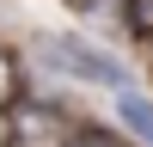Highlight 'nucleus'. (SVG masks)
Listing matches in <instances>:
<instances>
[{
    "label": "nucleus",
    "mask_w": 153,
    "mask_h": 147,
    "mask_svg": "<svg viewBox=\"0 0 153 147\" xmlns=\"http://www.w3.org/2000/svg\"><path fill=\"white\" fill-rule=\"evenodd\" d=\"M31 43H37L31 55L43 61L49 74H61V80L98 86V92H129V86H135V68L117 55V49L92 43V37H74V31H37Z\"/></svg>",
    "instance_id": "nucleus-1"
},
{
    "label": "nucleus",
    "mask_w": 153,
    "mask_h": 147,
    "mask_svg": "<svg viewBox=\"0 0 153 147\" xmlns=\"http://www.w3.org/2000/svg\"><path fill=\"white\" fill-rule=\"evenodd\" d=\"M74 129H80V117L55 92H25L6 110V147H68Z\"/></svg>",
    "instance_id": "nucleus-2"
},
{
    "label": "nucleus",
    "mask_w": 153,
    "mask_h": 147,
    "mask_svg": "<svg viewBox=\"0 0 153 147\" xmlns=\"http://www.w3.org/2000/svg\"><path fill=\"white\" fill-rule=\"evenodd\" d=\"M110 104H117V122L135 135V141L153 147V92H141V86H129V92H110Z\"/></svg>",
    "instance_id": "nucleus-3"
},
{
    "label": "nucleus",
    "mask_w": 153,
    "mask_h": 147,
    "mask_svg": "<svg viewBox=\"0 0 153 147\" xmlns=\"http://www.w3.org/2000/svg\"><path fill=\"white\" fill-rule=\"evenodd\" d=\"M25 92H31V86H25V61H19V55H12V49H6V43H0V117H6V110H12V104H19V98H25Z\"/></svg>",
    "instance_id": "nucleus-4"
},
{
    "label": "nucleus",
    "mask_w": 153,
    "mask_h": 147,
    "mask_svg": "<svg viewBox=\"0 0 153 147\" xmlns=\"http://www.w3.org/2000/svg\"><path fill=\"white\" fill-rule=\"evenodd\" d=\"M68 147H135V141H129V135H117V129H104V122H86V117H80V129H74Z\"/></svg>",
    "instance_id": "nucleus-5"
},
{
    "label": "nucleus",
    "mask_w": 153,
    "mask_h": 147,
    "mask_svg": "<svg viewBox=\"0 0 153 147\" xmlns=\"http://www.w3.org/2000/svg\"><path fill=\"white\" fill-rule=\"evenodd\" d=\"M123 24L129 37H153V0H123Z\"/></svg>",
    "instance_id": "nucleus-6"
},
{
    "label": "nucleus",
    "mask_w": 153,
    "mask_h": 147,
    "mask_svg": "<svg viewBox=\"0 0 153 147\" xmlns=\"http://www.w3.org/2000/svg\"><path fill=\"white\" fill-rule=\"evenodd\" d=\"M68 12H80V19H92V12H104V0H61Z\"/></svg>",
    "instance_id": "nucleus-7"
}]
</instances>
